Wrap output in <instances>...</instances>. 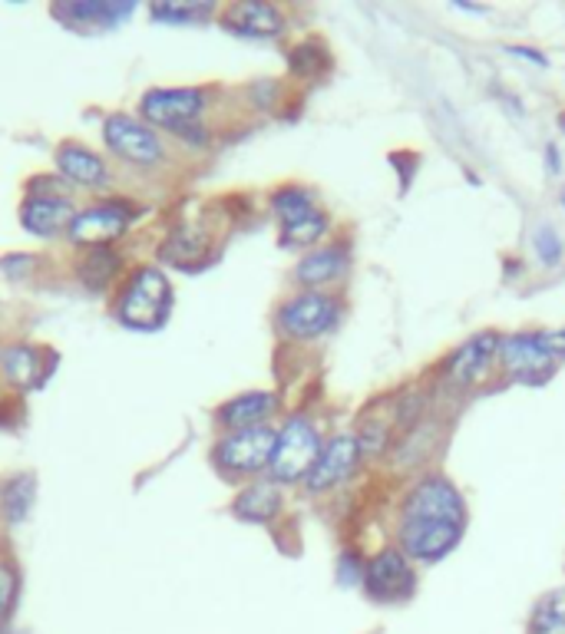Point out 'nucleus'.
Here are the masks:
<instances>
[{
  "label": "nucleus",
  "mask_w": 565,
  "mask_h": 634,
  "mask_svg": "<svg viewBox=\"0 0 565 634\" xmlns=\"http://www.w3.org/2000/svg\"><path fill=\"white\" fill-rule=\"evenodd\" d=\"M222 27L235 37L248 40H278L288 30V17L281 7L265 3V0H241L222 10Z\"/></svg>",
  "instance_id": "4468645a"
},
{
  "label": "nucleus",
  "mask_w": 565,
  "mask_h": 634,
  "mask_svg": "<svg viewBox=\"0 0 565 634\" xmlns=\"http://www.w3.org/2000/svg\"><path fill=\"white\" fill-rule=\"evenodd\" d=\"M209 109V90L206 87H156L146 90L139 100L142 122L152 129H169L179 139L186 136L189 142H209L202 129V116Z\"/></svg>",
  "instance_id": "f257e3e1"
},
{
  "label": "nucleus",
  "mask_w": 565,
  "mask_h": 634,
  "mask_svg": "<svg viewBox=\"0 0 565 634\" xmlns=\"http://www.w3.org/2000/svg\"><path fill=\"white\" fill-rule=\"evenodd\" d=\"M546 162H549V172H553V176L563 169V159H559V146H556V142L546 146Z\"/></svg>",
  "instance_id": "2f4dec72"
},
{
  "label": "nucleus",
  "mask_w": 565,
  "mask_h": 634,
  "mask_svg": "<svg viewBox=\"0 0 565 634\" xmlns=\"http://www.w3.org/2000/svg\"><path fill=\"white\" fill-rule=\"evenodd\" d=\"M33 476H13L3 489H0V503H3V516L17 526L30 516V506H33Z\"/></svg>",
  "instance_id": "a878e982"
},
{
  "label": "nucleus",
  "mask_w": 565,
  "mask_h": 634,
  "mask_svg": "<svg viewBox=\"0 0 565 634\" xmlns=\"http://www.w3.org/2000/svg\"><path fill=\"white\" fill-rule=\"evenodd\" d=\"M103 142L110 146L113 156L136 169H156L159 162H166L162 136L149 122L136 119L129 112H110L103 119Z\"/></svg>",
  "instance_id": "9d476101"
},
{
  "label": "nucleus",
  "mask_w": 565,
  "mask_h": 634,
  "mask_svg": "<svg viewBox=\"0 0 565 634\" xmlns=\"http://www.w3.org/2000/svg\"><path fill=\"white\" fill-rule=\"evenodd\" d=\"M288 63H291L295 77L315 80V77H321V73L331 67V50H328L321 40H301V43L291 47Z\"/></svg>",
  "instance_id": "b1692460"
},
{
  "label": "nucleus",
  "mask_w": 565,
  "mask_h": 634,
  "mask_svg": "<svg viewBox=\"0 0 565 634\" xmlns=\"http://www.w3.org/2000/svg\"><path fill=\"white\" fill-rule=\"evenodd\" d=\"M360 588L377 605H400L417 592V568L397 545H384L374 555H367Z\"/></svg>",
  "instance_id": "1a4fd4ad"
},
{
  "label": "nucleus",
  "mask_w": 565,
  "mask_h": 634,
  "mask_svg": "<svg viewBox=\"0 0 565 634\" xmlns=\"http://www.w3.org/2000/svg\"><path fill=\"white\" fill-rule=\"evenodd\" d=\"M549 337H553V347H556L559 360H565V327H559V330H549Z\"/></svg>",
  "instance_id": "473e14b6"
},
{
  "label": "nucleus",
  "mask_w": 565,
  "mask_h": 634,
  "mask_svg": "<svg viewBox=\"0 0 565 634\" xmlns=\"http://www.w3.org/2000/svg\"><path fill=\"white\" fill-rule=\"evenodd\" d=\"M275 443H278V426L265 423V426H248V429H235L226 433L216 446H212V466L231 479V483H245V479H258L261 473H268L271 456H275Z\"/></svg>",
  "instance_id": "39448f33"
},
{
  "label": "nucleus",
  "mask_w": 565,
  "mask_h": 634,
  "mask_svg": "<svg viewBox=\"0 0 565 634\" xmlns=\"http://www.w3.org/2000/svg\"><path fill=\"white\" fill-rule=\"evenodd\" d=\"M364 466V449L360 439L354 433H335L331 439H325L321 456L315 463V469L305 479V489L311 496H328L340 486H347Z\"/></svg>",
  "instance_id": "9b49d317"
},
{
  "label": "nucleus",
  "mask_w": 565,
  "mask_h": 634,
  "mask_svg": "<svg viewBox=\"0 0 565 634\" xmlns=\"http://www.w3.org/2000/svg\"><path fill=\"white\" fill-rule=\"evenodd\" d=\"M328 231H331V215L318 206V209L305 211L291 221H281L278 241H281V248H318Z\"/></svg>",
  "instance_id": "412c9836"
},
{
  "label": "nucleus",
  "mask_w": 565,
  "mask_h": 634,
  "mask_svg": "<svg viewBox=\"0 0 565 634\" xmlns=\"http://www.w3.org/2000/svg\"><path fill=\"white\" fill-rule=\"evenodd\" d=\"M212 10L216 7L209 0H189V3H182V0H159V3L149 7V13L156 20H162V23H202V20L212 17Z\"/></svg>",
  "instance_id": "393cba45"
},
{
  "label": "nucleus",
  "mask_w": 565,
  "mask_h": 634,
  "mask_svg": "<svg viewBox=\"0 0 565 634\" xmlns=\"http://www.w3.org/2000/svg\"><path fill=\"white\" fill-rule=\"evenodd\" d=\"M350 265H354L350 245L347 241H328V245H318L298 258L295 281L305 291H331L338 281L350 275Z\"/></svg>",
  "instance_id": "f8f14e48"
},
{
  "label": "nucleus",
  "mask_w": 565,
  "mask_h": 634,
  "mask_svg": "<svg viewBox=\"0 0 565 634\" xmlns=\"http://www.w3.org/2000/svg\"><path fill=\"white\" fill-rule=\"evenodd\" d=\"M3 628H7V622H0V634H3Z\"/></svg>",
  "instance_id": "72a5a7b5"
},
{
  "label": "nucleus",
  "mask_w": 565,
  "mask_h": 634,
  "mask_svg": "<svg viewBox=\"0 0 565 634\" xmlns=\"http://www.w3.org/2000/svg\"><path fill=\"white\" fill-rule=\"evenodd\" d=\"M285 509V496L281 486L275 479H251L231 503L235 519L251 523V526H268L281 516Z\"/></svg>",
  "instance_id": "dca6fc26"
},
{
  "label": "nucleus",
  "mask_w": 565,
  "mask_h": 634,
  "mask_svg": "<svg viewBox=\"0 0 565 634\" xmlns=\"http://www.w3.org/2000/svg\"><path fill=\"white\" fill-rule=\"evenodd\" d=\"M0 360H3V354H0Z\"/></svg>",
  "instance_id": "f704fd0d"
},
{
  "label": "nucleus",
  "mask_w": 565,
  "mask_h": 634,
  "mask_svg": "<svg viewBox=\"0 0 565 634\" xmlns=\"http://www.w3.org/2000/svg\"><path fill=\"white\" fill-rule=\"evenodd\" d=\"M364 568H367V558L360 555V548H344L338 558V585L340 588H354V585H364Z\"/></svg>",
  "instance_id": "c756f323"
},
{
  "label": "nucleus",
  "mask_w": 565,
  "mask_h": 634,
  "mask_svg": "<svg viewBox=\"0 0 565 634\" xmlns=\"http://www.w3.org/2000/svg\"><path fill=\"white\" fill-rule=\"evenodd\" d=\"M321 446H325V436H321L315 417L291 414L278 426V443H275V456L268 466V479H275L281 489L305 483L321 456Z\"/></svg>",
  "instance_id": "7ed1b4c3"
},
{
  "label": "nucleus",
  "mask_w": 565,
  "mask_h": 634,
  "mask_svg": "<svg viewBox=\"0 0 565 634\" xmlns=\"http://www.w3.org/2000/svg\"><path fill=\"white\" fill-rule=\"evenodd\" d=\"M559 364L549 330H516L499 340V370L513 384H546Z\"/></svg>",
  "instance_id": "423d86ee"
},
{
  "label": "nucleus",
  "mask_w": 565,
  "mask_h": 634,
  "mask_svg": "<svg viewBox=\"0 0 565 634\" xmlns=\"http://www.w3.org/2000/svg\"><path fill=\"white\" fill-rule=\"evenodd\" d=\"M119 255H116L113 248L107 245V248H90V255L83 258V265H80V281L90 288V291H107L110 288V281L116 278V271H119Z\"/></svg>",
  "instance_id": "4be33fe9"
},
{
  "label": "nucleus",
  "mask_w": 565,
  "mask_h": 634,
  "mask_svg": "<svg viewBox=\"0 0 565 634\" xmlns=\"http://www.w3.org/2000/svg\"><path fill=\"white\" fill-rule=\"evenodd\" d=\"M172 281L162 268L142 265L116 298V320L132 330H159L172 315Z\"/></svg>",
  "instance_id": "f03ea898"
},
{
  "label": "nucleus",
  "mask_w": 565,
  "mask_h": 634,
  "mask_svg": "<svg viewBox=\"0 0 565 634\" xmlns=\"http://www.w3.org/2000/svg\"><path fill=\"white\" fill-rule=\"evenodd\" d=\"M17 598H20V572L13 562L0 558V622L10 618V612L17 608Z\"/></svg>",
  "instance_id": "c85d7f7f"
},
{
  "label": "nucleus",
  "mask_w": 565,
  "mask_h": 634,
  "mask_svg": "<svg viewBox=\"0 0 565 634\" xmlns=\"http://www.w3.org/2000/svg\"><path fill=\"white\" fill-rule=\"evenodd\" d=\"M397 519L466 526V496L459 493V486L450 476L430 469L404 489V496L397 503Z\"/></svg>",
  "instance_id": "20e7f679"
},
{
  "label": "nucleus",
  "mask_w": 565,
  "mask_h": 634,
  "mask_svg": "<svg viewBox=\"0 0 565 634\" xmlns=\"http://www.w3.org/2000/svg\"><path fill=\"white\" fill-rule=\"evenodd\" d=\"M57 169L70 186L103 189L110 182V166L103 162V156H97L93 149H87L80 142H63L57 149Z\"/></svg>",
  "instance_id": "a211bd4d"
},
{
  "label": "nucleus",
  "mask_w": 565,
  "mask_h": 634,
  "mask_svg": "<svg viewBox=\"0 0 565 634\" xmlns=\"http://www.w3.org/2000/svg\"><path fill=\"white\" fill-rule=\"evenodd\" d=\"M132 0H63L53 7V17L70 30H110L126 17H132Z\"/></svg>",
  "instance_id": "2eb2a0df"
},
{
  "label": "nucleus",
  "mask_w": 565,
  "mask_h": 634,
  "mask_svg": "<svg viewBox=\"0 0 565 634\" xmlns=\"http://www.w3.org/2000/svg\"><path fill=\"white\" fill-rule=\"evenodd\" d=\"M129 221H132V215L122 202H97L90 209L77 211L67 238L80 248H107L129 228Z\"/></svg>",
  "instance_id": "ddd939ff"
},
{
  "label": "nucleus",
  "mask_w": 565,
  "mask_h": 634,
  "mask_svg": "<svg viewBox=\"0 0 565 634\" xmlns=\"http://www.w3.org/2000/svg\"><path fill=\"white\" fill-rule=\"evenodd\" d=\"M3 374L13 387L20 390H30V387H40L47 380V354L33 344H13L7 354H3Z\"/></svg>",
  "instance_id": "aec40b11"
},
{
  "label": "nucleus",
  "mask_w": 565,
  "mask_h": 634,
  "mask_svg": "<svg viewBox=\"0 0 565 634\" xmlns=\"http://www.w3.org/2000/svg\"><path fill=\"white\" fill-rule=\"evenodd\" d=\"M344 317V301L335 291H298L275 311V327L288 340H318L331 334Z\"/></svg>",
  "instance_id": "0eeeda50"
},
{
  "label": "nucleus",
  "mask_w": 565,
  "mask_h": 634,
  "mask_svg": "<svg viewBox=\"0 0 565 634\" xmlns=\"http://www.w3.org/2000/svg\"><path fill=\"white\" fill-rule=\"evenodd\" d=\"M278 414V394L271 390H248V394H238L226 400L219 410H216V423L235 433V429H248V426H265Z\"/></svg>",
  "instance_id": "f3484780"
},
{
  "label": "nucleus",
  "mask_w": 565,
  "mask_h": 634,
  "mask_svg": "<svg viewBox=\"0 0 565 634\" xmlns=\"http://www.w3.org/2000/svg\"><path fill=\"white\" fill-rule=\"evenodd\" d=\"M529 634H565V585L546 592L529 618Z\"/></svg>",
  "instance_id": "5701e85b"
},
{
  "label": "nucleus",
  "mask_w": 565,
  "mask_h": 634,
  "mask_svg": "<svg viewBox=\"0 0 565 634\" xmlns=\"http://www.w3.org/2000/svg\"><path fill=\"white\" fill-rule=\"evenodd\" d=\"M311 209H318V196L308 186H281L271 196V211H275L278 225L291 221V218H298V215H305V211Z\"/></svg>",
  "instance_id": "bb28decb"
},
{
  "label": "nucleus",
  "mask_w": 565,
  "mask_h": 634,
  "mask_svg": "<svg viewBox=\"0 0 565 634\" xmlns=\"http://www.w3.org/2000/svg\"><path fill=\"white\" fill-rule=\"evenodd\" d=\"M506 53H509V57H519V60H526V63H536V67H549V60H546L539 50H533V47L509 43V47H506Z\"/></svg>",
  "instance_id": "7c9ffc66"
},
{
  "label": "nucleus",
  "mask_w": 565,
  "mask_h": 634,
  "mask_svg": "<svg viewBox=\"0 0 565 634\" xmlns=\"http://www.w3.org/2000/svg\"><path fill=\"white\" fill-rule=\"evenodd\" d=\"M533 248H536V258H539V265H546V268H556L565 255L563 235H559V231H556L549 221H543V225L533 231Z\"/></svg>",
  "instance_id": "cd10ccee"
},
{
  "label": "nucleus",
  "mask_w": 565,
  "mask_h": 634,
  "mask_svg": "<svg viewBox=\"0 0 565 634\" xmlns=\"http://www.w3.org/2000/svg\"><path fill=\"white\" fill-rule=\"evenodd\" d=\"M499 340H503V334L479 330V334L466 337L463 344H456L440 360V370H437L440 384L456 390V394L483 387L493 377V370L499 367Z\"/></svg>",
  "instance_id": "6e6552de"
},
{
  "label": "nucleus",
  "mask_w": 565,
  "mask_h": 634,
  "mask_svg": "<svg viewBox=\"0 0 565 634\" xmlns=\"http://www.w3.org/2000/svg\"><path fill=\"white\" fill-rule=\"evenodd\" d=\"M73 218H77L73 202H67L60 196H30L20 206V225L33 235H43V238L70 231Z\"/></svg>",
  "instance_id": "6ab92c4d"
}]
</instances>
